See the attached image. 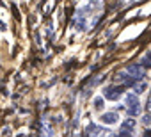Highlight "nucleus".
Segmentation results:
<instances>
[{
	"mask_svg": "<svg viewBox=\"0 0 151 137\" xmlns=\"http://www.w3.org/2000/svg\"><path fill=\"white\" fill-rule=\"evenodd\" d=\"M121 94H123V89H121V87H117V86L105 87V96H107L109 100H117Z\"/></svg>",
	"mask_w": 151,
	"mask_h": 137,
	"instance_id": "nucleus-1",
	"label": "nucleus"
},
{
	"mask_svg": "<svg viewBox=\"0 0 151 137\" xmlns=\"http://www.w3.org/2000/svg\"><path fill=\"white\" fill-rule=\"evenodd\" d=\"M128 71L132 73L133 79H140V77H144V70H140V66H128Z\"/></svg>",
	"mask_w": 151,
	"mask_h": 137,
	"instance_id": "nucleus-2",
	"label": "nucleus"
},
{
	"mask_svg": "<svg viewBox=\"0 0 151 137\" xmlns=\"http://www.w3.org/2000/svg\"><path fill=\"white\" fill-rule=\"evenodd\" d=\"M101 121L103 123H116L117 121V114L116 112H107V114L101 116Z\"/></svg>",
	"mask_w": 151,
	"mask_h": 137,
	"instance_id": "nucleus-3",
	"label": "nucleus"
},
{
	"mask_svg": "<svg viewBox=\"0 0 151 137\" xmlns=\"http://www.w3.org/2000/svg\"><path fill=\"white\" fill-rule=\"evenodd\" d=\"M133 86H135V93H137V94H139V93H142V91L147 87V86H146V82H137V84H133Z\"/></svg>",
	"mask_w": 151,
	"mask_h": 137,
	"instance_id": "nucleus-4",
	"label": "nucleus"
},
{
	"mask_svg": "<svg viewBox=\"0 0 151 137\" xmlns=\"http://www.w3.org/2000/svg\"><path fill=\"white\" fill-rule=\"evenodd\" d=\"M94 107L96 109H103V98H94Z\"/></svg>",
	"mask_w": 151,
	"mask_h": 137,
	"instance_id": "nucleus-5",
	"label": "nucleus"
},
{
	"mask_svg": "<svg viewBox=\"0 0 151 137\" xmlns=\"http://www.w3.org/2000/svg\"><path fill=\"white\" fill-rule=\"evenodd\" d=\"M133 125H135V123H133L132 119H126V121L123 123V128H128V130H132V128H133Z\"/></svg>",
	"mask_w": 151,
	"mask_h": 137,
	"instance_id": "nucleus-6",
	"label": "nucleus"
},
{
	"mask_svg": "<svg viewBox=\"0 0 151 137\" xmlns=\"http://www.w3.org/2000/svg\"><path fill=\"white\" fill-rule=\"evenodd\" d=\"M119 137H132V133H130V130L126 132V128H123V130H121V133H119Z\"/></svg>",
	"mask_w": 151,
	"mask_h": 137,
	"instance_id": "nucleus-7",
	"label": "nucleus"
},
{
	"mask_svg": "<svg viewBox=\"0 0 151 137\" xmlns=\"http://www.w3.org/2000/svg\"><path fill=\"white\" fill-rule=\"evenodd\" d=\"M147 59H151V52H149V53H147Z\"/></svg>",
	"mask_w": 151,
	"mask_h": 137,
	"instance_id": "nucleus-8",
	"label": "nucleus"
}]
</instances>
